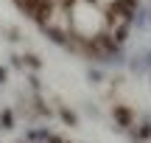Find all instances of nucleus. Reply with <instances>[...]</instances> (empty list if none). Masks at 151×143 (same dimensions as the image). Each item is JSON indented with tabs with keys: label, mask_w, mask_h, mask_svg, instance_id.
Returning <instances> with one entry per match:
<instances>
[{
	"label": "nucleus",
	"mask_w": 151,
	"mask_h": 143,
	"mask_svg": "<svg viewBox=\"0 0 151 143\" xmlns=\"http://www.w3.org/2000/svg\"><path fill=\"white\" fill-rule=\"evenodd\" d=\"M73 25H76V31L84 34V37H95L104 28V14L92 3H84V0H81L73 9Z\"/></svg>",
	"instance_id": "nucleus-1"
},
{
	"label": "nucleus",
	"mask_w": 151,
	"mask_h": 143,
	"mask_svg": "<svg viewBox=\"0 0 151 143\" xmlns=\"http://www.w3.org/2000/svg\"><path fill=\"white\" fill-rule=\"evenodd\" d=\"M50 79H53V87H59L65 95H78V93H81V84H78V79H76L70 70L53 67V70H50Z\"/></svg>",
	"instance_id": "nucleus-2"
}]
</instances>
